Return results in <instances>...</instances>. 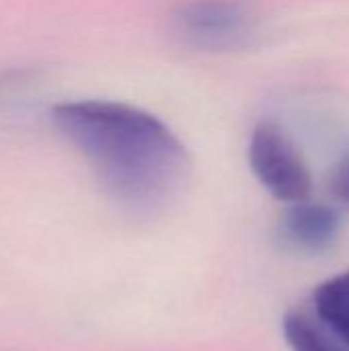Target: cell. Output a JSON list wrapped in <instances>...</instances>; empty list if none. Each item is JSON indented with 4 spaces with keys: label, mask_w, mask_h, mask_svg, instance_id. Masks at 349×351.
Masks as SVG:
<instances>
[{
    "label": "cell",
    "mask_w": 349,
    "mask_h": 351,
    "mask_svg": "<svg viewBox=\"0 0 349 351\" xmlns=\"http://www.w3.org/2000/svg\"><path fill=\"white\" fill-rule=\"evenodd\" d=\"M339 230V212L331 206L313 204L309 199L290 204L278 224V237L282 245L294 253L304 255L327 251L337 241Z\"/></svg>",
    "instance_id": "obj_4"
},
{
    "label": "cell",
    "mask_w": 349,
    "mask_h": 351,
    "mask_svg": "<svg viewBox=\"0 0 349 351\" xmlns=\"http://www.w3.org/2000/svg\"><path fill=\"white\" fill-rule=\"evenodd\" d=\"M284 337L292 351H349V346L335 337L323 323H315L302 313L284 317Z\"/></svg>",
    "instance_id": "obj_6"
},
{
    "label": "cell",
    "mask_w": 349,
    "mask_h": 351,
    "mask_svg": "<svg viewBox=\"0 0 349 351\" xmlns=\"http://www.w3.org/2000/svg\"><path fill=\"white\" fill-rule=\"evenodd\" d=\"M313 304L319 321L349 346V269L317 286Z\"/></svg>",
    "instance_id": "obj_5"
},
{
    "label": "cell",
    "mask_w": 349,
    "mask_h": 351,
    "mask_svg": "<svg viewBox=\"0 0 349 351\" xmlns=\"http://www.w3.org/2000/svg\"><path fill=\"white\" fill-rule=\"evenodd\" d=\"M51 121L88 160L105 191L136 212L163 210L183 189L191 158L156 115L119 101L56 105Z\"/></svg>",
    "instance_id": "obj_1"
},
{
    "label": "cell",
    "mask_w": 349,
    "mask_h": 351,
    "mask_svg": "<svg viewBox=\"0 0 349 351\" xmlns=\"http://www.w3.org/2000/svg\"><path fill=\"white\" fill-rule=\"evenodd\" d=\"M329 193L339 204L349 208V150L333 165L329 175Z\"/></svg>",
    "instance_id": "obj_7"
},
{
    "label": "cell",
    "mask_w": 349,
    "mask_h": 351,
    "mask_svg": "<svg viewBox=\"0 0 349 351\" xmlns=\"http://www.w3.org/2000/svg\"><path fill=\"white\" fill-rule=\"evenodd\" d=\"M247 156L253 175L276 199L290 206L311 197V169L292 138L278 123L261 121L255 125Z\"/></svg>",
    "instance_id": "obj_2"
},
{
    "label": "cell",
    "mask_w": 349,
    "mask_h": 351,
    "mask_svg": "<svg viewBox=\"0 0 349 351\" xmlns=\"http://www.w3.org/2000/svg\"><path fill=\"white\" fill-rule=\"evenodd\" d=\"M175 29L193 47L234 49L255 35L257 16L237 0H197L179 8Z\"/></svg>",
    "instance_id": "obj_3"
}]
</instances>
